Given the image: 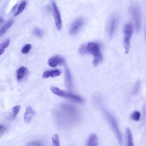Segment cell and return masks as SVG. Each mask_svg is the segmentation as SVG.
Listing matches in <instances>:
<instances>
[{
  "label": "cell",
  "mask_w": 146,
  "mask_h": 146,
  "mask_svg": "<svg viewBox=\"0 0 146 146\" xmlns=\"http://www.w3.org/2000/svg\"><path fill=\"white\" fill-rule=\"evenodd\" d=\"M86 46L87 52L93 56L94 65L95 66L98 65L102 60V57L99 44L94 42H89L86 45Z\"/></svg>",
  "instance_id": "6da1fadb"
},
{
  "label": "cell",
  "mask_w": 146,
  "mask_h": 146,
  "mask_svg": "<svg viewBox=\"0 0 146 146\" xmlns=\"http://www.w3.org/2000/svg\"><path fill=\"white\" fill-rule=\"evenodd\" d=\"M133 33V28L131 24L130 23L126 24L124 28L123 44L126 54H127L130 50V41Z\"/></svg>",
  "instance_id": "7a4b0ae2"
},
{
  "label": "cell",
  "mask_w": 146,
  "mask_h": 146,
  "mask_svg": "<svg viewBox=\"0 0 146 146\" xmlns=\"http://www.w3.org/2000/svg\"><path fill=\"white\" fill-rule=\"evenodd\" d=\"M106 115L119 144L120 145H122L123 144L122 136L118 129L115 120L113 117L109 113H106Z\"/></svg>",
  "instance_id": "3957f363"
},
{
  "label": "cell",
  "mask_w": 146,
  "mask_h": 146,
  "mask_svg": "<svg viewBox=\"0 0 146 146\" xmlns=\"http://www.w3.org/2000/svg\"><path fill=\"white\" fill-rule=\"evenodd\" d=\"M50 90L55 94L60 97L67 98L74 102H78L80 100L79 96L68 93L57 87L52 86L50 88Z\"/></svg>",
  "instance_id": "277c9868"
},
{
  "label": "cell",
  "mask_w": 146,
  "mask_h": 146,
  "mask_svg": "<svg viewBox=\"0 0 146 146\" xmlns=\"http://www.w3.org/2000/svg\"><path fill=\"white\" fill-rule=\"evenodd\" d=\"M131 10L136 31L137 32H139L140 29L141 22L140 10L137 5H133L132 6Z\"/></svg>",
  "instance_id": "5b68a950"
},
{
  "label": "cell",
  "mask_w": 146,
  "mask_h": 146,
  "mask_svg": "<svg viewBox=\"0 0 146 146\" xmlns=\"http://www.w3.org/2000/svg\"><path fill=\"white\" fill-rule=\"evenodd\" d=\"M52 3L53 6V15L55 25L57 29L60 31L62 27V22L60 13L56 3L54 1H52Z\"/></svg>",
  "instance_id": "8992f818"
},
{
  "label": "cell",
  "mask_w": 146,
  "mask_h": 146,
  "mask_svg": "<svg viewBox=\"0 0 146 146\" xmlns=\"http://www.w3.org/2000/svg\"><path fill=\"white\" fill-rule=\"evenodd\" d=\"M84 23L83 18L80 17L76 19L72 24L69 29V33L71 35H76L79 31Z\"/></svg>",
  "instance_id": "52a82bcc"
},
{
  "label": "cell",
  "mask_w": 146,
  "mask_h": 146,
  "mask_svg": "<svg viewBox=\"0 0 146 146\" xmlns=\"http://www.w3.org/2000/svg\"><path fill=\"white\" fill-rule=\"evenodd\" d=\"M65 62V60L63 57L59 55H56L50 58L48 63L50 66L54 67L58 65H63Z\"/></svg>",
  "instance_id": "ba28073f"
},
{
  "label": "cell",
  "mask_w": 146,
  "mask_h": 146,
  "mask_svg": "<svg viewBox=\"0 0 146 146\" xmlns=\"http://www.w3.org/2000/svg\"><path fill=\"white\" fill-rule=\"evenodd\" d=\"M117 23V19L115 16H112L108 22V32L110 36H112L116 29Z\"/></svg>",
  "instance_id": "9c48e42d"
},
{
  "label": "cell",
  "mask_w": 146,
  "mask_h": 146,
  "mask_svg": "<svg viewBox=\"0 0 146 146\" xmlns=\"http://www.w3.org/2000/svg\"><path fill=\"white\" fill-rule=\"evenodd\" d=\"M29 70L26 67L22 66L16 71V77L18 81L22 80L28 74Z\"/></svg>",
  "instance_id": "30bf717a"
},
{
  "label": "cell",
  "mask_w": 146,
  "mask_h": 146,
  "mask_svg": "<svg viewBox=\"0 0 146 146\" xmlns=\"http://www.w3.org/2000/svg\"><path fill=\"white\" fill-rule=\"evenodd\" d=\"M35 114L34 111L31 106L27 107L24 115V120L25 122L29 123L32 120Z\"/></svg>",
  "instance_id": "8fae6325"
},
{
  "label": "cell",
  "mask_w": 146,
  "mask_h": 146,
  "mask_svg": "<svg viewBox=\"0 0 146 146\" xmlns=\"http://www.w3.org/2000/svg\"><path fill=\"white\" fill-rule=\"evenodd\" d=\"M61 72L58 69L48 70L42 74V77L43 78H47L49 77L54 78L60 76Z\"/></svg>",
  "instance_id": "7c38bea8"
},
{
  "label": "cell",
  "mask_w": 146,
  "mask_h": 146,
  "mask_svg": "<svg viewBox=\"0 0 146 146\" xmlns=\"http://www.w3.org/2000/svg\"><path fill=\"white\" fill-rule=\"evenodd\" d=\"M98 144L97 135L95 133L92 134L88 139L87 146H98Z\"/></svg>",
  "instance_id": "4fadbf2b"
},
{
  "label": "cell",
  "mask_w": 146,
  "mask_h": 146,
  "mask_svg": "<svg viewBox=\"0 0 146 146\" xmlns=\"http://www.w3.org/2000/svg\"><path fill=\"white\" fill-rule=\"evenodd\" d=\"M13 23V20H11L6 23L2 26L0 30V36H1L5 34L7 29L12 26Z\"/></svg>",
  "instance_id": "5bb4252c"
},
{
  "label": "cell",
  "mask_w": 146,
  "mask_h": 146,
  "mask_svg": "<svg viewBox=\"0 0 146 146\" xmlns=\"http://www.w3.org/2000/svg\"><path fill=\"white\" fill-rule=\"evenodd\" d=\"M127 146H134L131 131L129 128L126 129Z\"/></svg>",
  "instance_id": "9a60e30c"
},
{
  "label": "cell",
  "mask_w": 146,
  "mask_h": 146,
  "mask_svg": "<svg viewBox=\"0 0 146 146\" xmlns=\"http://www.w3.org/2000/svg\"><path fill=\"white\" fill-rule=\"evenodd\" d=\"M65 80L67 86L69 87L71 86L72 79L70 72L69 69L66 68L65 71Z\"/></svg>",
  "instance_id": "2e32d148"
},
{
  "label": "cell",
  "mask_w": 146,
  "mask_h": 146,
  "mask_svg": "<svg viewBox=\"0 0 146 146\" xmlns=\"http://www.w3.org/2000/svg\"><path fill=\"white\" fill-rule=\"evenodd\" d=\"M10 42V40L9 38H7L3 43L1 44L0 45V55H1L4 53L5 49L7 48L9 46Z\"/></svg>",
  "instance_id": "e0dca14e"
},
{
  "label": "cell",
  "mask_w": 146,
  "mask_h": 146,
  "mask_svg": "<svg viewBox=\"0 0 146 146\" xmlns=\"http://www.w3.org/2000/svg\"><path fill=\"white\" fill-rule=\"evenodd\" d=\"M26 3V1H23L21 2L17 11L14 15V17L17 16L22 12L25 8Z\"/></svg>",
  "instance_id": "ac0fdd59"
},
{
  "label": "cell",
  "mask_w": 146,
  "mask_h": 146,
  "mask_svg": "<svg viewBox=\"0 0 146 146\" xmlns=\"http://www.w3.org/2000/svg\"><path fill=\"white\" fill-rule=\"evenodd\" d=\"M33 33L36 36L41 37L43 36L44 31L42 28L37 27L33 30Z\"/></svg>",
  "instance_id": "d6986e66"
},
{
  "label": "cell",
  "mask_w": 146,
  "mask_h": 146,
  "mask_svg": "<svg viewBox=\"0 0 146 146\" xmlns=\"http://www.w3.org/2000/svg\"><path fill=\"white\" fill-rule=\"evenodd\" d=\"M52 146H60L59 138L58 135L55 134L52 137Z\"/></svg>",
  "instance_id": "ffe728a7"
},
{
  "label": "cell",
  "mask_w": 146,
  "mask_h": 146,
  "mask_svg": "<svg viewBox=\"0 0 146 146\" xmlns=\"http://www.w3.org/2000/svg\"><path fill=\"white\" fill-rule=\"evenodd\" d=\"M140 116L141 114L139 112L135 111L132 113L131 116V118L133 120L136 121H138L139 120Z\"/></svg>",
  "instance_id": "44dd1931"
},
{
  "label": "cell",
  "mask_w": 146,
  "mask_h": 146,
  "mask_svg": "<svg viewBox=\"0 0 146 146\" xmlns=\"http://www.w3.org/2000/svg\"><path fill=\"white\" fill-rule=\"evenodd\" d=\"M20 110V107L19 106H14L12 109L13 112L12 117L15 118L17 115L18 113Z\"/></svg>",
  "instance_id": "7402d4cb"
},
{
  "label": "cell",
  "mask_w": 146,
  "mask_h": 146,
  "mask_svg": "<svg viewBox=\"0 0 146 146\" xmlns=\"http://www.w3.org/2000/svg\"><path fill=\"white\" fill-rule=\"evenodd\" d=\"M31 45L28 44L24 46L22 50V52L24 54H27L28 53L31 48Z\"/></svg>",
  "instance_id": "603a6c76"
},
{
  "label": "cell",
  "mask_w": 146,
  "mask_h": 146,
  "mask_svg": "<svg viewBox=\"0 0 146 146\" xmlns=\"http://www.w3.org/2000/svg\"><path fill=\"white\" fill-rule=\"evenodd\" d=\"M26 146H43V145L39 141H32L28 143Z\"/></svg>",
  "instance_id": "cb8c5ba5"
},
{
  "label": "cell",
  "mask_w": 146,
  "mask_h": 146,
  "mask_svg": "<svg viewBox=\"0 0 146 146\" xmlns=\"http://www.w3.org/2000/svg\"><path fill=\"white\" fill-rule=\"evenodd\" d=\"M79 51L82 54H84L87 52L86 45L82 44L80 47Z\"/></svg>",
  "instance_id": "d4e9b609"
},
{
  "label": "cell",
  "mask_w": 146,
  "mask_h": 146,
  "mask_svg": "<svg viewBox=\"0 0 146 146\" xmlns=\"http://www.w3.org/2000/svg\"><path fill=\"white\" fill-rule=\"evenodd\" d=\"M7 129L6 127L3 125H0V137L3 134Z\"/></svg>",
  "instance_id": "484cf974"
},
{
  "label": "cell",
  "mask_w": 146,
  "mask_h": 146,
  "mask_svg": "<svg viewBox=\"0 0 146 146\" xmlns=\"http://www.w3.org/2000/svg\"><path fill=\"white\" fill-rule=\"evenodd\" d=\"M3 19L1 18V17H0V23H1L2 22H3Z\"/></svg>",
  "instance_id": "4316f807"
},
{
  "label": "cell",
  "mask_w": 146,
  "mask_h": 146,
  "mask_svg": "<svg viewBox=\"0 0 146 146\" xmlns=\"http://www.w3.org/2000/svg\"></svg>",
  "instance_id": "83f0119b"
}]
</instances>
